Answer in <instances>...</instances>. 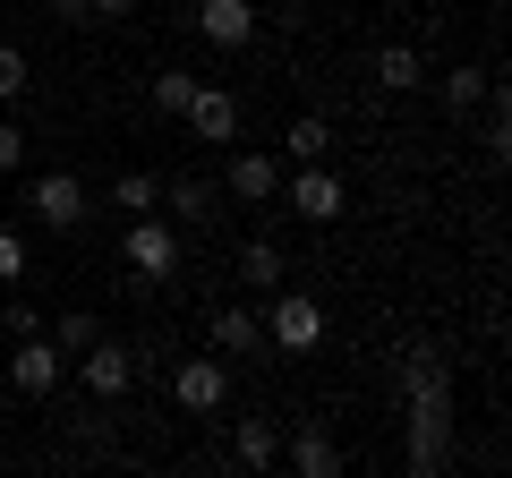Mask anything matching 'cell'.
Here are the masks:
<instances>
[{
  "instance_id": "cell-9",
  "label": "cell",
  "mask_w": 512,
  "mask_h": 478,
  "mask_svg": "<svg viewBox=\"0 0 512 478\" xmlns=\"http://www.w3.org/2000/svg\"><path fill=\"white\" fill-rule=\"evenodd\" d=\"M180 120H188V137H197V146H231V137H239V94H231V86H205V77H197V94H188Z\"/></svg>"
},
{
  "instance_id": "cell-6",
  "label": "cell",
  "mask_w": 512,
  "mask_h": 478,
  "mask_svg": "<svg viewBox=\"0 0 512 478\" xmlns=\"http://www.w3.org/2000/svg\"><path fill=\"white\" fill-rule=\"evenodd\" d=\"M60 368H69V350H60L52 333H18V350H9V385H18L26 402H52Z\"/></svg>"
},
{
  "instance_id": "cell-1",
  "label": "cell",
  "mask_w": 512,
  "mask_h": 478,
  "mask_svg": "<svg viewBox=\"0 0 512 478\" xmlns=\"http://www.w3.org/2000/svg\"><path fill=\"white\" fill-rule=\"evenodd\" d=\"M393 410L410 427V470L436 478L461 461V385L444 342H402L393 350Z\"/></svg>"
},
{
  "instance_id": "cell-10",
  "label": "cell",
  "mask_w": 512,
  "mask_h": 478,
  "mask_svg": "<svg viewBox=\"0 0 512 478\" xmlns=\"http://www.w3.org/2000/svg\"><path fill=\"white\" fill-rule=\"evenodd\" d=\"M222 197H239V205H274V197H282V154H231V171H222Z\"/></svg>"
},
{
  "instance_id": "cell-22",
  "label": "cell",
  "mask_w": 512,
  "mask_h": 478,
  "mask_svg": "<svg viewBox=\"0 0 512 478\" xmlns=\"http://www.w3.org/2000/svg\"><path fill=\"white\" fill-rule=\"evenodd\" d=\"M154 111H171V120H180V111H188V94H197V77H188V69H154Z\"/></svg>"
},
{
  "instance_id": "cell-3",
  "label": "cell",
  "mask_w": 512,
  "mask_h": 478,
  "mask_svg": "<svg viewBox=\"0 0 512 478\" xmlns=\"http://www.w3.org/2000/svg\"><path fill=\"white\" fill-rule=\"evenodd\" d=\"M325 342V308H316L308 291H265V350H316Z\"/></svg>"
},
{
  "instance_id": "cell-15",
  "label": "cell",
  "mask_w": 512,
  "mask_h": 478,
  "mask_svg": "<svg viewBox=\"0 0 512 478\" xmlns=\"http://www.w3.org/2000/svg\"><path fill=\"white\" fill-rule=\"evenodd\" d=\"M214 350L256 359V350H265V316H256V308H214Z\"/></svg>"
},
{
  "instance_id": "cell-8",
  "label": "cell",
  "mask_w": 512,
  "mask_h": 478,
  "mask_svg": "<svg viewBox=\"0 0 512 478\" xmlns=\"http://www.w3.org/2000/svg\"><path fill=\"white\" fill-rule=\"evenodd\" d=\"M26 214L52 222V231H77V222H86V180H77V171H35V180H26Z\"/></svg>"
},
{
  "instance_id": "cell-14",
  "label": "cell",
  "mask_w": 512,
  "mask_h": 478,
  "mask_svg": "<svg viewBox=\"0 0 512 478\" xmlns=\"http://www.w3.org/2000/svg\"><path fill=\"white\" fill-rule=\"evenodd\" d=\"M436 94H444V120H470V111H478V103L495 94V69L461 60V69H444V77H436Z\"/></svg>"
},
{
  "instance_id": "cell-4",
  "label": "cell",
  "mask_w": 512,
  "mask_h": 478,
  "mask_svg": "<svg viewBox=\"0 0 512 478\" xmlns=\"http://www.w3.org/2000/svg\"><path fill=\"white\" fill-rule=\"evenodd\" d=\"M282 205H291L299 222H342L350 214V188L333 180L325 163H291V171H282Z\"/></svg>"
},
{
  "instance_id": "cell-5",
  "label": "cell",
  "mask_w": 512,
  "mask_h": 478,
  "mask_svg": "<svg viewBox=\"0 0 512 478\" xmlns=\"http://www.w3.org/2000/svg\"><path fill=\"white\" fill-rule=\"evenodd\" d=\"M171 402H180L188 419H214V410L231 402V368H222V359H205V350L171 359Z\"/></svg>"
},
{
  "instance_id": "cell-19",
  "label": "cell",
  "mask_w": 512,
  "mask_h": 478,
  "mask_svg": "<svg viewBox=\"0 0 512 478\" xmlns=\"http://www.w3.org/2000/svg\"><path fill=\"white\" fill-rule=\"evenodd\" d=\"M325 146H333V137H325V120H316V111H299L291 129H282V163H325Z\"/></svg>"
},
{
  "instance_id": "cell-26",
  "label": "cell",
  "mask_w": 512,
  "mask_h": 478,
  "mask_svg": "<svg viewBox=\"0 0 512 478\" xmlns=\"http://www.w3.org/2000/svg\"><path fill=\"white\" fill-rule=\"evenodd\" d=\"M0 282H26V239L0 231Z\"/></svg>"
},
{
  "instance_id": "cell-29",
  "label": "cell",
  "mask_w": 512,
  "mask_h": 478,
  "mask_svg": "<svg viewBox=\"0 0 512 478\" xmlns=\"http://www.w3.org/2000/svg\"><path fill=\"white\" fill-rule=\"evenodd\" d=\"M94 18H128V9H137V0H86Z\"/></svg>"
},
{
  "instance_id": "cell-7",
  "label": "cell",
  "mask_w": 512,
  "mask_h": 478,
  "mask_svg": "<svg viewBox=\"0 0 512 478\" xmlns=\"http://www.w3.org/2000/svg\"><path fill=\"white\" fill-rule=\"evenodd\" d=\"M77 376H86L94 402H120V393L137 385V342H111V333H94V342L77 350Z\"/></svg>"
},
{
  "instance_id": "cell-28",
  "label": "cell",
  "mask_w": 512,
  "mask_h": 478,
  "mask_svg": "<svg viewBox=\"0 0 512 478\" xmlns=\"http://www.w3.org/2000/svg\"><path fill=\"white\" fill-rule=\"evenodd\" d=\"M43 9H52L60 26H94V9H86V0H43Z\"/></svg>"
},
{
  "instance_id": "cell-21",
  "label": "cell",
  "mask_w": 512,
  "mask_h": 478,
  "mask_svg": "<svg viewBox=\"0 0 512 478\" xmlns=\"http://www.w3.org/2000/svg\"><path fill=\"white\" fill-rule=\"evenodd\" d=\"M478 111H487V120H478V146H487V163H504V154H512V120H504V94H487Z\"/></svg>"
},
{
  "instance_id": "cell-12",
  "label": "cell",
  "mask_w": 512,
  "mask_h": 478,
  "mask_svg": "<svg viewBox=\"0 0 512 478\" xmlns=\"http://www.w3.org/2000/svg\"><path fill=\"white\" fill-rule=\"evenodd\" d=\"M282 453H291L299 478H333V470H342V444L325 436V419H299L291 436H282Z\"/></svg>"
},
{
  "instance_id": "cell-2",
  "label": "cell",
  "mask_w": 512,
  "mask_h": 478,
  "mask_svg": "<svg viewBox=\"0 0 512 478\" xmlns=\"http://www.w3.org/2000/svg\"><path fill=\"white\" fill-rule=\"evenodd\" d=\"M120 265L137 282H171V274H180V222H171V214H128Z\"/></svg>"
},
{
  "instance_id": "cell-11",
  "label": "cell",
  "mask_w": 512,
  "mask_h": 478,
  "mask_svg": "<svg viewBox=\"0 0 512 478\" xmlns=\"http://www.w3.org/2000/svg\"><path fill=\"white\" fill-rule=\"evenodd\" d=\"M197 35L222 43V52L256 43V0H197Z\"/></svg>"
},
{
  "instance_id": "cell-27",
  "label": "cell",
  "mask_w": 512,
  "mask_h": 478,
  "mask_svg": "<svg viewBox=\"0 0 512 478\" xmlns=\"http://www.w3.org/2000/svg\"><path fill=\"white\" fill-rule=\"evenodd\" d=\"M26 163V129H18V120H0V171H18Z\"/></svg>"
},
{
  "instance_id": "cell-24",
  "label": "cell",
  "mask_w": 512,
  "mask_h": 478,
  "mask_svg": "<svg viewBox=\"0 0 512 478\" xmlns=\"http://www.w3.org/2000/svg\"><path fill=\"white\" fill-rule=\"evenodd\" d=\"M18 94H26V52L0 43V103H18Z\"/></svg>"
},
{
  "instance_id": "cell-18",
  "label": "cell",
  "mask_w": 512,
  "mask_h": 478,
  "mask_svg": "<svg viewBox=\"0 0 512 478\" xmlns=\"http://www.w3.org/2000/svg\"><path fill=\"white\" fill-rule=\"evenodd\" d=\"M239 282L248 291H282V248L274 239H239Z\"/></svg>"
},
{
  "instance_id": "cell-16",
  "label": "cell",
  "mask_w": 512,
  "mask_h": 478,
  "mask_svg": "<svg viewBox=\"0 0 512 478\" xmlns=\"http://www.w3.org/2000/svg\"><path fill=\"white\" fill-rule=\"evenodd\" d=\"M231 461H239V470L282 461V427H274V419H239V427H231Z\"/></svg>"
},
{
  "instance_id": "cell-25",
  "label": "cell",
  "mask_w": 512,
  "mask_h": 478,
  "mask_svg": "<svg viewBox=\"0 0 512 478\" xmlns=\"http://www.w3.org/2000/svg\"><path fill=\"white\" fill-rule=\"evenodd\" d=\"M0 333H9V342H18V333H43V308L35 299H9V308H0Z\"/></svg>"
},
{
  "instance_id": "cell-20",
  "label": "cell",
  "mask_w": 512,
  "mask_h": 478,
  "mask_svg": "<svg viewBox=\"0 0 512 478\" xmlns=\"http://www.w3.org/2000/svg\"><path fill=\"white\" fill-rule=\"evenodd\" d=\"M111 205H120V214H154V205H163V180H154V171H120Z\"/></svg>"
},
{
  "instance_id": "cell-17",
  "label": "cell",
  "mask_w": 512,
  "mask_h": 478,
  "mask_svg": "<svg viewBox=\"0 0 512 478\" xmlns=\"http://www.w3.org/2000/svg\"><path fill=\"white\" fill-rule=\"evenodd\" d=\"M376 86L384 94H419L427 86V60L410 52V43H384V52H376Z\"/></svg>"
},
{
  "instance_id": "cell-23",
  "label": "cell",
  "mask_w": 512,
  "mask_h": 478,
  "mask_svg": "<svg viewBox=\"0 0 512 478\" xmlns=\"http://www.w3.org/2000/svg\"><path fill=\"white\" fill-rule=\"evenodd\" d=\"M94 333H103V316H86V308H69V316H60V325H52V342H60V350H86Z\"/></svg>"
},
{
  "instance_id": "cell-13",
  "label": "cell",
  "mask_w": 512,
  "mask_h": 478,
  "mask_svg": "<svg viewBox=\"0 0 512 478\" xmlns=\"http://www.w3.org/2000/svg\"><path fill=\"white\" fill-rule=\"evenodd\" d=\"M163 205H171V222H188V231H205V222H222V188L214 180H163Z\"/></svg>"
}]
</instances>
